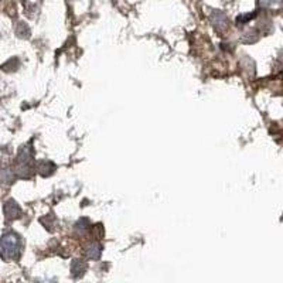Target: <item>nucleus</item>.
Here are the masks:
<instances>
[{"label":"nucleus","instance_id":"4","mask_svg":"<svg viewBox=\"0 0 283 283\" xmlns=\"http://www.w3.org/2000/svg\"><path fill=\"white\" fill-rule=\"evenodd\" d=\"M281 0H259L260 6H263V7H272V6H275V4H278Z\"/></svg>","mask_w":283,"mask_h":283},{"label":"nucleus","instance_id":"1","mask_svg":"<svg viewBox=\"0 0 283 283\" xmlns=\"http://www.w3.org/2000/svg\"><path fill=\"white\" fill-rule=\"evenodd\" d=\"M101 252L102 247L99 244H91L90 247H88V251H87V253H88V256H90L91 259H99Z\"/></svg>","mask_w":283,"mask_h":283},{"label":"nucleus","instance_id":"2","mask_svg":"<svg viewBox=\"0 0 283 283\" xmlns=\"http://www.w3.org/2000/svg\"><path fill=\"white\" fill-rule=\"evenodd\" d=\"M213 22H214V26L217 27V29H221V24H222V27H225L228 20H226L224 14H221V13H218V11H217L214 16H213Z\"/></svg>","mask_w":283,"mask_h":283},{"label":"nucleus","instance_id":"3","mask_svg":"<svg viewBox=\"0 0 283 283\" xmlns=\"http://www.w3.org/2000/svg\"><path fill=\"white\" fill-rule=\"evenodd\" d=\"M72 273H74V276H75V273H77V271H79V275L82 273V272L85 271V263L84 262H81V260H75L74 263H72Z\"/></svg>","mask_w":283,"mask_h":283}]
</instances>
